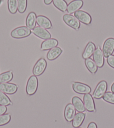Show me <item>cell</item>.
<instances>
[{
	"label": "cell",
	"mask_w": 114,
	"mask_h": 128,
	"mask_svg": "<svg viewBox=\"0 0 114 128\" xmlns=\"http://www.w3.org/2000/svg\"><path fill=\"white\" fill-rule=\"evenodd\" d=\"M96 50L95 44L93 42H90L87 43V44L84 50V51L82 54V58L84 59H87L90 58V57L92 55L93 52Z\"/></svg>",
	"instance_id": "17"
},
{
	"label": "cell",
	"mask_w": 114,
	"mask_h": 128,
	"mask_svg": "<svg viewBox=\"0 0 114 128\" xmlns=\"http://www.w3.org/2000/svg\"><path fill=\"white\" fill-rule=\"evenodd\" d=\"M72 102L76 110L78 111V112H83L85 111L86 108L85 106H84L83 102L81 98L77 97V96H75V97H73Z\"/></svg>",
	"instance_id": "19"
},
{
	"label": "cell",
	"mask_w": 114,
	"mask_h": 128,
	"mask_svg": "<svg viewBox=\"0 0 114 128\" xmlns=\"http://www.w3.org/2000/svg\"><path fill=\"white\" fill-rule=\"evenodd\" d=\"M53 3L56 8L62 12L67 11L68 4L65 0H53Z\"/></svg>",
	"instance_id": "23"
},
{
	"label": "cell",
	"mask_w": 114,
	"mask_h": 128,
	"mask_svg": "<svg viewBox=\"0 0 114 128\" xmlns=\"http://www.w3.org/2000/svg\"><path fill=\"white\" fill-rule=\"evenodd\" d=\"M62 53V50L60 48L56 47L49 50L47 54V58L50 61L56 60Z\"/></svg>",
	"instance_id": "20"
},
{
	"label": "cell",
	"mask_w": 114,
	"mask_h": 128,
	"mask_svg": "<svg viewBox=\"0 0 114 128\" xmlns=\"http://www.w3.org/2000/svg\"><path fill=\"white\" fill-rule=\"evenodd\" d=\"M76 109L73 104H68L64 110V118L68 122H71L76 115Z\"/></svg>",
	"instance_id": "13"
},
{
	"label": "cell",
	"mask_w": 114,
	"mask_h": 128,
	"mask_svg": "<svg viewBox=\"0 0 114 128\" xmlns=\"http://www.w3.org/2000/svg\"><path fill=\"white\" fill-rule=\"evenodd\" d=\"M114 52V38H109L105 41L102 52L105 58H108L109 56L111 55Z\"/></svg>",
	"instance_id": "5"
},
{
	"label": "cell",
	"mask_w": 114,
	"mask_h": 128,
	"mask_svg": "<svg viewBox=\"0 0 114 128\" xmlns=\"http://www.w3.org/2000/svg\"><path fill=\"white\" fill-rule=\"evenodd\" d=\"M11 115L10 114H3L0 116V126L7 124L11 120Z\"/></svg>",
	"instance_id": "29"
},
{
	"label": "cell",
	"mask_w": 114,
	"mask_h": 128,
	"mask_svg": "<svg viewBox=\"0 0 114 128\" xmlns=\"http://www.w3.org/2000/svg\"><path fill=\"white\" fill-rule=\"evenodd\" d=\"M102 98L105 101L114 104V93L112 92H106Z\"/></svg>",
	"instance_id": "28"
},
{
	"label": "cell",
	"mask_w": 114,
	"mask_h": 128,
	"mask_svg": "<svg viewBox=\"0 0 114 128\" xmlns=\"http://www.w3.org/2000/svg\"><path fill=\"white\" fill-rule=\"evenodd\" d=\"M85 65L87 69L90 71L91 73L92 74H95L97 72V66L95 61L91 58H88L86 59L85 60Z\"/></svg>",
	"instance_id": "22"
},
{
	"label": "cell",
	"mask_w": 114,
	"mask_h": 128,
	"mask_svg": "<svg viewBox=\"0 0 114 128\" xmlns=\"http://www.w3.org/2000/svg\"><path fill=\"white\" fill-rule=\"evenodd\" d=\"M2 0H0V4H2Z\"/></svg>",
	"instance_id": "35"
},
{
	"label": "cell",
	"mask_w": 114,
	"mask_h": 128,
	"mask_svg": "<svg viewBox=\"0 0 114 128\" xmlns=\"http://www.w3.org/2000/svg\"><path fill=\"white\" fill-rule=\"evenodd\" d=\"M36 15L35 12H30L26 19V26L29 29L35 28L36 24Z\"/></svg>",
	"instance_id": "18"
},
{
	"label": "cell",
	"mask_w": 114,
	"mask_h": 128,
	"mask_svg": "<svg viewBox=\"0 0 114 128\" xmlns=\"http://www.w3.org/2000/svg\"><path fill=\"white\" fill-rule=\"evenodd\" d=\"M12 104L11 100L3 92L0 90V105L3 106H8Z\"/></svg>",
	"instance_id": "26"
},
{
	"label": "cell",
	"mask_w": 114,
	"mask_h": 128,
	"mask_svg": "<svg viewBox=\"0 0 114 128\" xmlns=\"http://www.w3.org/2000/svg\"><path fill=\"white\" fill-rule=\"evenodd\" d=\"M13 78V73L12 71H9L2 73L0 74V84L8 83Z\"/></svg>",
	"instance_id": "24"
},
{
	"label": "cell",
	"mask_w": 114,
	"mask_h": 128,
	"mask_svg": "<svg viewBox=\"0 0 114 128\" xmlns=\"http://www.w3.org/2000/svg\"><path fill=\"white\" fill-rule=\"evenodd\" d=\"M33 33L34 35L43 40H48L51 38V34L46 30V29L42 28L40 26H36L33 29Z\"/></svg>",
	"instance_id": "12"
},
{
	"label": "cell",
	"mask_w": 114,
	"mask_h": 128,
	"mask_svg": "<svg viewBox=\"0 0 114 128\" xmlns=\"http://www.w3.org/2000/svg\"></svg>",
	"instance_id": "36"
},
{
	"label": "cell",
	"mask_w": 114,
	"mask_h": 128,
	"mask_svg": "<svg viewBox=\"0 0 114 128\" xmlns=\"http://www.w3.org/2000/svg\"><path fill=\"white\" fill-rule=\"evenodd\" d=\"M108 90V83L105 80H102L97 84L93 93V98L100 99L103 97Z\"/></svg>",
	"instance_id": "3"
},
{
	"label": "cell",
	"mask_w": 114,
	"mask_h": 128,
	"mask_svg": "<svg viewBox=\"0 0 114 128\" xmlns=\"http://www.w3.org/2000/svg\"><path fill=\"white\" fill-rule=\"evenodd\" d=\"M83 104L86 110L88 112H95L96 107L93 97L90 93L85 94L83 97Z\"/></svg>",
	"instance_id": "10"
},
{
	"label": "cell",
	"mask_w": 114,
	"mask_h": 128,
	"mask_svg": "<svg viewBox=\"0 0 114 128\" xmlns=\"http://www.w3.org/2000/svg\"><path fill=\"white\" fill-rule=\"evenodd\" d=\"M47 66V62L44 58H41L34 65L33 73L34 75L37 76H40L44 72Z\"/></svg>",
	"instance_id": "6"
},
{
	"label": "cell",
	"mask_w": 114,
	"mask_h": 128,
	"mask_svg": "<svg viewBox=\"0 0 114 128\" xmlns=\"http://www.w3.org/2000/svg\"><path fill=\"white\" fill-rule=\"evenodd\" d=\"M111 92L114 93V83L112 84V86H111Z\"/></svg>",
	"instance_id": "34"
},
{
	"label": "cell",
	"mask_w": 114,
	"mask_h": 128,
	"mask_svg": "<svg viewBox=\"0 0 114 128\" xmlns=\"http://www.w3.org/2000/svg\"><path fill=\"white\" fill-rule=\"evenodd\" d=\"M87 128H97V126L95 122H91L88 124Z\"/></svg>",
	"instance_id": "32"
},
{
	"label": "cell",
	"mask_w": 114,
	"mask_h": 128,
	"mask_svg": "<svg viewBox=\"0 0 114 128\" xmlns=\"http://www.w3.org/2000/svg\"><path fill=\"white\" fill-rule=\"evenodd\" d=\"M8 9L10 12L14 14L17 11L18 0H8Z\"/></svg>",
	"instance_id": "25"
},
{
	"label": "cell",
	"mask_w": 114,
	"mask_h": 128,
	"mask_svg": "<svg viewBox=\"0 0 114 128\" xmlns=\"http://www.w3.org/2000/svg\"><path fill=\"white\" fill-rule=\"evenodd\" d=\"M58 44V41L56 39L50 38L45 40L41 44V50L42 51H47L57 47Z\"/></svg>",
	"instance_id": "16"
},
{
	"label": "cell",
	"mask_w": 114,
	"mask_h": 128,
	"mask_svg": "<svg viewBox=\"0 0 114 128\" xmlns=\"http://www.w3.org/2000/svg\"><path fill=\"white\" fill-rule=\"evenodd\" d=\"M18 86L13 83H4L0 84V90L6 94H12L17 92Z\"/></svg>",
	"instance_id": "11"
},
{
	"label": "cell",
	"mask_w": 114,
	"mask_h": 128,
	"mask_svg": "<svg viewBox=\"0 0 114 128\" xmlns=\"http://www.w3.org/2000/svg\"><path fill=\"white\" fill-rule=\"evenodd\" d=\"M93 59L98 68L103 67L105 62L104 55L100 47H98L97 48H96L95 52H93Z\"/></svg>",
	"instance_id": "9"
},
{
	"label": "cell",
	"mask_w": 114,
	"mask_h": 128,
	"mask_svg": "<svg viewBox=\"0 0 114 128\" xmlns=\"http://www.w3.org/2000/svg\"><path fill=\"white\" fill-rule=\"evenodd\" d=\"M7 107L6 106H3V105H1L0 106V116L5 114L7 111Z\"/></svg>",
	"instance_id": "31"
},
{
	"label": "cell",
	"mask_w": 114,
	"mask_h": 128,
	"mask_svg": "<svg viewBox=\"0 0 114 128\" xmlns=\"http://www.w3.org/2000/svg\"><path fill=\"white\" fill-rule=\"evenodd\" d=\"M107 62H108L109 66L114 68V55L111 54V55L109 56L107 58Z\"/></svg>",
	"instance_id": "30"
},
{
	"label": "cell",
	"mask_w": 114,
	"mask_h": 128,
	"mask_svg": "<svg viewBox=\"0 0 114 128\" xmlns=\"http://www.w3.org/2000/svg\"><path fill=\"white\" fill-rule=\"evenodd\" d=\"M36 23L39 26L44 29H51L52 27L51 20L43 15H39L36 17Z\"/></svg>",
	"instance_id": "15"
},
{
	"label": "cell",
	"mask_w": 114,
	"mask_h": 128,
	"mask_svg": "<svg viewBox=\"0 0 114 128\" xmlns=\"http://www.w3.org/2000/svg\"><path fill=\"white\" fill-rule=\"evenodd\" d=\"M38 88V80L35 75H33L29 78L26 84V91L27 94L32 96L35 94Z\"/></svg>",
	"instance_id": "2"
},
{
	"label": "cell",
	"mask_w": 114,
	"mask_h": 128,
	"mask_svg": "<svg viewBox=\"0 0 114 128\" xmlns=\"http://www.w3.org/2000/svg\"><path fill=\"white\" fill-rule=\"evenodd\" d=\"M85 114L82 112H78L77 114L72 120V126L74 128H79L85 120Z\"/></svg>",
	"instance_id": "21"
},
{
	"label": "cell",
	"mask_w": 114,
	"mask_h": 128,
	"mask_svg": "<svg viewBox=\"0 0 114 128\" xmlns=\"http://www.w3.org/2000/svg\"><path fill=\"white\" fill-rule=\"evenodd\" d=\"M63 19L66 24L75 30H77L80 28V22L74 16L70 14H65L63 16Z\"/></svg>",
	"instance_id": "4"
},
{
	"label": "cell",
	"mask_w": 114,
	"mask_h": 128,
	"mask_svg": "<svg viewBox=\"0 0 114 128\" xmlns=\"http://www.w3.org/2000/svg\"><path fill=\"white\" fill-rule=\"evenodd\" d=\"M53 0H44V4L47 5H49V4H51L52 2H53Z\"/></svg>",
	"instance_id": "33"
},
{
	"label": "cell",
	"mask_w": 114,
	"mask_h": 128,
	"mask_svg": "<svg viewBox=\"0 0 114 128\" xmlns=\"http://www.w3.org/2000/svg\"><path fill=\"white\" fill-rule=\"evenodd\" d=\"M83 5V1L82 0H73L68 4L67 12L71 14L76 11L79 10Z\"/></svg>",
	"instance_id": "14"
},
{
	"label": "cell",
	"mask_w": 114,
	"mask_h": 128,
	"mask_svg": "<svg viewBox=\"0 0 114 128\" xmlns=\"http://www.w3.org/2000/svg\"><path fill=\"white\" fill-rule=\"evenodd\" d=\"M31 31L26 26H20L16 28L11 32V36L16 39L24 38L29 36Z\"/></svg>",
	"instance_id": "1"
},
{
	"label": "cell",
	"mask_w": 114,
	"mask_h": 128,
	"mask_svg": "<svg viewBox=\"0 0 114 128\" xmlns=\"http://www.w3.org/2000/svg\"><path fill=\"white\" fill-rule=\"evenodd\" d=\"M72 88L75 92L79 94H86L87 93H90L91 92L90 86L80 82H73L72 84Z\"/></svg>",
	"instance_id": "7"
},
{
	"label": "cell",
	"mask_w": 114,
	"mask_h": 128,
	"mask_svg": "<svg viewBox=\"0 0 114 128\" xmlns=\"http://www.w3.org/2000/svg\"><path fill=\"white\" fill-rule=\"evenodd\" d=\"M74 16L77 18L79 22L86 25H90L92 22V18L88 13L82 10H78L75 12Z\"/></svg>",
	"instance_id": "8"
},
{
	"label": "cell",
	"mask_w": 114,
	"mask_h": 128,
	"mask_svg": "<svg viewBox=\"0 0 114 128\" xmlns=\"http://www.w3.org/2000/svg\"><path fill=\"white\" fill-rule=\"evenodd\" d=\"M28 5V0H18L17 10L21 14L26 11Z\"/></svg>",
	"instance_id": "27"
}]
</instances>
